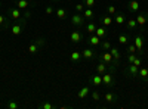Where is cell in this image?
<instances>
[{
    "instance_id": "cell-1",
    "label": "cell",
    "mask_w": 148,
    "mask_h": 109,
    "mask_svg": "<svg viewBox=\"0 0 148 109\" xmlns=\"http://www.w3.org/2000/svg\"><path fill=\"white\" fill-rule=\"evenodd\" d=\"M27 27V21L24 19V18H21L16 24H14V25H10V32H12V35H15V37H18V35H21L22 34V30Z\"/></svg>"
},
{
    "instance_id": "cell-2",
    "label": "cell",
    "mask_w": 148,
    "mask_h": 109,
    "mask_svg": "<svg viewBox=\"0 0 148 109\" xmlns=\"http://www.w3.org/2000/svg\"><path fill=\"white\" fill-rule=\"evenodd\" d=\"M114 69H116L114 65H108V64L102 62V60H98V64H96V72H98V74H101V75L105 74V72H108V71L114 72Z\"/></svg>"
},
{
    "instance_id": "cell-3",
    "label": "cell",
    "mask_w": 148,
    "mask_h": 109,
    "mask_svg": "<svg viewBox=\"0 0 148 109\" xmlns=\"http://www.w3.org/2000/svg\"><path fill=\"white\" fill-rule=\"evenodd\" d=\"M70 21H71V24L74 27H79V28H82V27H84V21H86V18L83 16V14H79V12H76L71 18H70Z\"/></svg>"
},
{
    "instance_id": "cell-4",
    "label": "cell",
    "mask_w": 148,
    "mask_h": 109,
    "mask_svg": "<svg viewBox=\"0 0 148 109\" xmlns=\"http://www.w3.org/2000/svg\"><path fill=\"white\" fill-rule=\"evenodd\" d=\"M114 84H116V81H114L113 72L108 71L105 74H102V86L104 87H114Z\"/></svg>"
},
{
    "instance_id": "cell-5",
    "label": "cell",
    "mask_w": 148,
    "mask_h": 109,
    "mask_svg": "<svg viewBox=\"0 0 148 109\" xmlns=\"http://www.w3.org/2000/svg\"><path fill=\"white\" fill-rule=\"evenodd\" d=\"M138 72H139V66L133 65V64H129L125 69V75L127 78H138Z\"/></svg>"
},
{
    "instance_id": "cell-6",
    "label": "cell",
    "mask_w": 148,
    "mask_h": 109,
    "mask_svg": "<svg viewBox=\"0 0 148 109\" xmlns=\"http://www.w3.org/2000/svg\"><path fill=\"white\" fill-rule=\"evenodd\" d=\"M8 16H10L15 21H19L22 18V10L16 6H10V7H8Z\"/></svg>"
},
{
    "instance_id": "cell-7",
    "label": "cell",
    "mask_w": 148,
    "mask_h": 109,
    "mask_svg": "<svg viewBox=\"0 0 148 109\" xmlns=\"http://www.w3.org/2000/svg\"><path fill=\"white\" fill-rule=\"evenodd\" d=\"M96 56H98V53H96L93 49H90V47H86V49L82 52V58H83L84 60H95Z\"/></svg>"
},
{
    "instance_id": "cell-8",
    "label": "cell",
    "mask_w": 148,
    "mask_h": 109,
    "mask_svg": "<svg viewBox=\"0 0 148 109\" xmlns=\"http://www.w3.org/2000/svg\"><path fill=\"white\" fill-rule=\"evenodd\" d=\"M133 44L136 46V50H138V55L142 56V50H144V35L142 34H138L136 37L133 39Z\"/></svg>"
},
{
    "instance_id": "cell-9",
    "label": "cell",
    "mask_w": 148,
    "mask_h": 109,
    "mask_svg": "<svg viewBox=\"0 0 148 109\" xmlns=\"http://www.w3.org/2000/svg\"><path fill=\"white\" fill-rule=\"evenodd\" d=\"M119 94H116V93H113V91H108V93H105L104 94V100L108 103V105H116V103H119Z\"/></svg>"
},
{
    "instance_id": "cell-10",
    "label": "cell",
    "mask_w": 148,
    "mask_h": 109,
    "mask_svg": "<svg viewBox=\"0 0 148 109\" xmlns=\"http://www.w3.org/2000/svg\"><path fill=\"white\" fill-rule=\"evenodd\" d=\"M135 19H136V22H138V27L142 30V27L148 22V12H139V14L135 16Z\"/></svg>"
},
{
    "instance_id": "cell-11",
    "label": "cell",
    "mask_w": 148,
    "mask_h": 109,
    "mask_svg": "<svg viewBox=\"0 0 148 109\" xmlns=\"http://www.w3.org/2000/svg\"><path fill=\"white\" fill-rule=\"evenodd\" d=\"M98 60H102V62H105L108 65H114V59H113V55L110 53V50L102 52L101 56H98Z\"/></svg>"
},
{
    "instance_id": "cell-12",
    "label": "cell",
    "mask_w": 148,
    "mask_h": 109,
    "mask_svg": "<svg viewBox=\"0 0 148 109\" xmlns=\"http://www.w3.org/2000/svg\"><path fill=\"white\" fill-rule=\"evenodd\" d=\"M89 84L90 86H93V87H101L102 86V75L101 74H96L95 75H90L89 77Z\"/></svg>"
},
{
    "instance_id": "cell-13",
    "label": "cell",
    "mask_w": 148,
    "mask_h": 109,
    "mask_svg": "<svg viewBox=\"0 0 148 109\" xmlns=\"http://www.w3.org/2000/svg\"><path fill=\"white\" fill-rule=\"evenodd\" d=\"M70 40L73 43H80L82 40H84V35H83V32L80 30H74L71 32V35H70Z\"/></svg>"
},
{
    "instance_id": "cell-14",
    "label": "cell",
    "mask_w": 148,
    "mask_h": 109,
    "mask_svg": "<svg viewBox=\"0 0 148 109\" xmlns=\"http://www.w3.org/2000/svg\"><path fill=\"white\" fill-rule=\"evenodd\" d=\"M0 30H3V31L10 30V22H9L8 16L3 14H0Z\"/></svg>"
},
{
    "instance_id": "cell-15",
    "label": "cell",
    "mask_w": 148,
    "mask_h": 109,
    "mask_svg": "<svg viewBox=\"0 0 148 109\" xmlns=\"http://www.w3.org/2000/svg\"><path fill=\"white\" fill-rule=\"evenodd\" d=\"M127 21V16L125 14H121V12H117V14L114 15V22H116V25H125Z\"/></svg>"
},
{
    "instance_id": "cell-16",
    "label": "cell",
    "mask_w": 148,
    "mask_h": 109,
    "mask_svg": "<svg viewBox=\"0 0 148 109\" xmlns=\"http://www.w3.org/2000/svg\"><path fill=\"white\" fill-rule=\"evenodd\" d=\"M110 53L113 55V59H114V66L117 68V65H119V62H120V59H121V53H120V50L117 49V47H111V49H110Z\"/></svg>"
},
{
    "instance_id": "cell-17",
    "label": "cell",
    "mask_w": 148,
    "mask_h": 109,
    "mask_svg": "<svg viewBox=\"0 0 148 109\" xmlns=\"http://www.w3.org/2000/svg\"><path fill=\"white\" fill-rule=\"evenodd\" d=\"M127 10L130 12V14H136V12L139 10V2L138 0H130V2L127 3Z\"/></svg>"
},
{
    "instance_id": "cell-18",
    "label": "cell",
    "mask_w": 148,
    "mask_h": 109,
    "mask_svg": "<svg viewBox=\"0 0 148 109\" xmlns=\"http://www.w3.org/2000/svg\"><path fill=\"white\" fill-rule=\"evenodd\" d=\"M125 25H126V30L133 31V30H136V28H138V22H136V19L132 16V18H127V21H126Z\"/></svg>"
},
{
    "instance_id": "cell-19",
    "label": "cell",
    "mask_w": 148,
    "mask_h": 109,
    "mask_svg": "<svg viewBox=\"0 0 148 109\" xmlns=\"http://www.w3.org/2000/svg\"><path fill=\"white\" fill-rule=\"evenodd\" d=\"M99 22L102 24L104 27H110L111 24H113V16H111V15H108V14H105V15H101V16H99Z\"/></svg>"
},
{
    "instance_id": "cell-20",
    "label": "cell",
    "mask_w": 148,
    "mask_h": 109,
    "mask_svg": "<svg viewBox=\"0 0 148 109\" xmlns=\"http://www.w3.org/2000/svg\"><path fill=\"white\" fill-rule=\"evenodd\" d=\"M90 94V87L89 86H84V87H82L79 91H77V96H79V99H86L88 96Z\"/></svg>"
},
{
    "instance_id": "cell-21",
    "label": "cell",
    "mask_w": 148,
    "mask_h": 109,
    "mask_svg": "<svg viewBox=\"0 0 148 109\" xmlns=\"http://www.w3.org/2000/svg\"><path fill=\"white\" fill-rule=\"evenodd\" d=\"M101 40H102V39H99L96 34H90L89 37H88V43H89L90 46H93V47H98V46H99Z\"/></svg>"
},
{
    "instance_id": "cell-22",
    "label": "cell",
    "mask_w": 148,
    "mask_h": 109,
    "mask_svg": "<svg viewBox=\"0 0 148 109\" xmlns=\"http://www.w3.org/2000/svg\"><path fill=\"white\" fill-rule=\"evenodd\" d=\"M83 16L89 21H95V12L92 10V7H84L83 10Z\"/></svg>"
},
{
    "instance_id": "cell-23",
    "label": "cell",
    "mask_w": 148,
    "mask_h": 109,
    "mask_svg": "<svg viewBox=\"0 0 148 109\" xmlns=\"http://www.w3.org/2000/svg\"><path fill=\"white\" fill-rule=\"evenodd\" d=\"M130 40L132 39H130L129 34H120L119 35V44H121V46H127Z\"/></svg>"
},
{
    "instance_id": "cell-24",
    "label": "cell",
    "mask_w": 148,
    "mask_h": 109,
    "mask_svg": "<svg viewBox=\"0 0 148 109\" xmlns=\"http://www.w3.org/2000/svg\"><path fill=\"white\" fill-rule=\"evenodd\" d=\"M96 28H98V24L95 21H89L88 24H86V31H88L89 34H95Z\"/></svg>"
},
{
    "instance_id": "cell-25",
    "label": "cell",
    "mask_w": 148,
    "mask_h": 109,
    "mask_svg": "<svg viewBox=\"0 0 148 109\" xmlns=\"http://www.w3.org/2000/svg\"><path fill=\"white\" fill-rule=\"evenodd\" d=\"M15 6L19 7L21 10H25V9H28L30 2H28V0H15Z\"/></svg>"
},
{
    "instance_id": "cell-26",
    "label": "cell",
    "mask_w": 148,
    "mask_h": 109,
    "mask_svg": "<svg viewBox=\"0 0 148 109\" xmlns=\"http://www.w3.org/2000/svg\"><path fill=\"white\" fill-rule=\"evenodd\" d=\"M70 59L73 60L74 64H79L80 60L83 59V58H82V52H77V50H74V52H71V55H70Z\"/></svg>"
},
{
    "instance_id": "cell-27",
    "label": "cell",
    "mask_w": 148,
    "mask_h": 109,
    "mask_svg": "<svg viewBox=\"0 0 148 109\" xmlns=\"http://www.w3.org/2000/svg\"><path fill=\"white\" fill-rule=\"evenodd\" d=\"M138 78H141L142 81L148 83V69H147V68H141V66H139V72H138Z\"/></svg>"
},
{
    "instance_id": "cell-28",
    "label": "cell",
    "mask_w": 148,
    "mask_h": 109,
    "mask_svg": "<svg viewBox=\"0 0 148 109\" xmlns=\"http://www.w3.org/2000/svg\"><path fill=\"white\" fill-rule=\"evenodd\" d=\"M111 47H113V44H111L108 40H105V39H102V40H101V43H99V49H101V52L110 50Z\"/></svg>"
},
{
    "instance_id": "cell-29",
    "label": "cell",
    "mask_w": 148,
    "mask_h": 109,
    "mask_svg": "<svg viewBox=\"0 0 148 109\" xmlns=\"http://www.w3.org/2000/svg\"><path fill=\"white\" fill-rule=\"evenodd\" d=\"M95 34H96L99 39H107V37H108L107 30H105V27H104V25H102V27H98V28H96V31H95Z\"/></svg>"
},
{
    "instance_id": "cell-30",
    "label": "cell",
    "mask_w": 148,
    "mask_h": 109,
    "mask_svg": "<svg viewBox=\"0 0 148 109\" xmlns=\"http://www.w3.org/2000/svg\"><path fill=\"white\" fill-rule=\"evenodd\" d=\"M55 15H56V18L58 19H67V10L65 9H62V7H58L56 10H55Z\"/></svg>"
},
{
    "instance_id": "cell-31",
    "label": "cell",
    "mask_w": 148,
    "mask_h": 109,
    "mask_svg": "<svg viewBox=\"0 0 148 109\" xmlns=\"http://www.w3.org/2000/svg\"><path fill=\"white\" fill-rule=\"evenodd\" d=\"M40 50V47L37 46L36 43H31L30 46H28V49H27V52H28V55H36L37 52Z\"/></svg>"
},
{
    "instance_id": "cell-32",
    "label": "cell",
    "mask_w": 148,
    "mask_h": 109,
    "mask_svg": "<svg viewBox=\"0 0 148 109\" xmlns=\"http://www.w3.org/2000/svg\"><path fill=\"white\" fill-rule=\"evenodd\" d=\"M90 97H92L93 102H99L102 96H101V93L98 91V90H93V91H90Z\"/></svg>"
},
{
    "instance_id": "cell-33",
    "label": "cell",
    "mask_w": 148,
    "mask_h": 109,
    "mask_svg": "<svg viewBox=\"0 0 148 109\" xmlns=\"http://www.w3.org/2000/svg\"><path fill=\"white\" fill-rule=\"evenodd\" d=\"M39 109H55V105H52L51 102H42L39 103Z\"/></svg>"
},
{
    "instance_id": "cell-34",
    "label": "cell",
    "mask_w": 148,
    "mask_h": 109,
    "mask_svg": "<svg viewBox=\"0 0 148 109\" xmlns=\"http://www.w3.org/2000/svg\"><path fill=\"white\" fill-rule=\"evenodd\" d=\"M107 14H108V15H111V16H114V15L117 14V7H116L114 5L107 6Z\"/></svg>"
},
{
    "instance_id": "cell-35",
    "label": "cell",
    "mask_w": 148,
    "mask_h": 109,
    "mask_svg": "<svg viewBox=\"0 0 148 109\" xmlns=\"http://www.w3.org/2000/svg\"><path fill=\"white\" fill-rule=\"evenodd\" d=\"M126 53H138L136 46H135L133 43H132V44H127V46H126Z\"/></svg>"
},
{
    "instance_id": "cell-36",
    "label": "cell",
    "mask_w": 148,
    "mask_h": 109,
    "mask_svg": "<svg viewBox=\"0 0 148 109\" xmlns=\"http://www.w3.org/2000/svg\"><path fill=\"white\" fill-rule=\"evenodd\" d=\"M33 43H36V44H37V46H39L40 49H42V47L46 44V40H45V37H39V39H36Z\"/></svg>"
},
{
    "instance_id": "cell-37",
    "label": "cell",
    "mask_w": 148,
    "mask_h": 109,
    "mask_svg": "<svg viewBox=\"0 0 148 109\" xmlns=\"http://www.w3.org/2000/svg\"><path fill=\"white\" fill-rule=\"evenodd\" d=\"M82 3L84 5V7H93L96 5V0H83Z\"/></svg>"
},
{
    "instance_id": "cell-38",
    "label": "cell",
    "mask_w": 148,
    "mask_h": 109,
    "mask_svg": "<svg viewBox=\"0 0 148 109\" xmlns=\"http://www.w3.org/2000/svg\"><path fill=\"white\" fill-rule=\"evenodd\" d=\"M6 108H8V109H18V103H16L15 100H9V102L6 103Z\"/></svg>"
},
{
    "instance_id": "cell-39",
    "label": "cell",
    "mask_w": 148,
    "mask_h": 109,
    "mask_svg": "<svg viewBox=\"0 0 148 109\" xmlns=\"http://www.w3.org/2000/svg\"><path fill=\"white\" fill-rule=\"evenodd\" d=\"M74 7H76V12L83 14V10H84V5L83 3H76V5H74Z\"/></svg>"
},
{
    "instance_id": "cell-40",
    "label": "cell",
    "mask_w": 148,
    "mask_h": 109,
    "mask_svg": "<svg viewBox=\"0 0 148 109\" xmlns=\"http://www.w3.org/2000/svg\"><path fill=\"white\" fill-rule=\"evenodd\" d=\"M22 18L25 19V21H28V19L31 18V12H30L28 9H25V10H22Z\"/></svg>"
},
{
    "instance_id": "cell-41",
    "label": "cell",
    "mask_w": 148,
    "mask_h": 109,
    "mask_svg": "<svg viewBox=\"0 0 148 109\" xmlns=\"http://www.w3.org/2000/svg\"><path fill=\"white\" fill-rule=\"evenodd\" d=\"M132 64L136 65V66H141V65H142V58H141V55H138L136 58H135V60H133Z\"/></svg>"
},
{
    "instance_id": "cell-42",
    "label": "cell",
    "mask_w": 148,
    "mask_h": 109,
    "mask_svg": "<svg viewBox=\"0 0 148 109\" xmlns=\"http://www.w3.org/2000/svg\"><path fill=\"white\" fill-rule=\"evenodd\" d=\"M45 12H46V15H52V14H55V9H53V6L51 5V6H46Z\"/></svg>"
},
{
    "instance_id": "cell-43",
    "label": "cell",
    "mask_w": 148,
    "mask_h": 109,
    "mask_svg": "<svg viewBox=\"0 0 148 109\" xmlns=\"http://www.w3.org/2000/svg\"><path fill=\"white\" fill-rule=\"evenodd\" d=\"M136 56H138V53H127V62H129V64H132Z\"/></svg>"
},
{
    "instance_id": "cell-44",
    "label": "cell",
    "mask_w": 148,
    "mask_h": 109,
    "mask_svg": "<svg viewBox=\"0 0 148 109\" xmlns=\"http://www.w3.org/2000/svg\"><path fill=\"white\" fill-rule=\"evenodd\" d=\"M51 2H52L53 5H56V3H61V2H62V0H51Z\"/></svg>"
},
{
    "instance_id": "cell-45",
    "label": "cell",
    "mask_w": 148,
    "mask_h": 109,
    "mask_svg": "<svg viewBox=\"0 0 148 109\" xmlns=\"http://www.w3.org/2000/svg\"><path fill=\"white\" fill-rule=\"evenodd\" d=\"M0 7H2V3H0Z\"/></svg>"
}]
</instances>
